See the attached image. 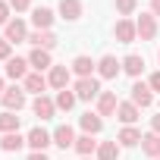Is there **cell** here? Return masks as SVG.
<instances>
[{"label": "cell", "mask_w": 160, "mask_h": 160, "mask_svg": "<svg viewBox=\"0 0 160 160\" xmlns=\"http://www.w3.org/2000/svg\"><path fill=\"white\" fill-rule=\"evenodd\" d=\"M72 91H75L78 101H98L101 98V78H94V75L91 78H78Z\"/></svg>", "instance_id": "1"}, {"label": "cell", "mask_w": 160, "mask_h": 160, "mask_svg": "<svg viewBox=\"0 0 160 160\" xmlns=\"http://www.w3.org/2000/svg\"><path fill=\"white\" fill-rule=\"evenodd\" d=\"M25 144H28L32 151H47V148L53 144V132H47L44 126H35V129L25 135Z\"/></svg>", "instance_id": "2"}, {"label": "cell", "mask_w": 160, "mask_h": 160, "mask_svg": "<svg viewBox=\"0 0 160 160\" xmlns=\"http://www.w3.org/2000/svg\"><path fill=\"white\" fill-rule=\"evenodd\" d=\"M0 104H3L10 113H19V110L25 107V88H19V85L7 88V91H3V98H0Z\"/></svg>", "instance_id": "3"}, {"label": "cell", "mask_w": 160, "mask_h": 160, "mask_svg": "<svg viewBox=\"0 0 160 160\" xmlns=\"http://www.w3.org/2000/svg\"><path fill=\"white\" fill-rule=\"evenodd\" d=\"M135 28H138V38L141 41H154L157 38V16L154 13H141L135 19Z\"/></svg>", "instance_id": "4"}, {"label": "cell", "mask_w": 160, "mask_h": 160, "mask_svg": "<svg viewBox=\"0 0 160 160\" xmlns=\"http://www.w3.org/2000/svg\"><path fill=\"white\" fill-rule=\"evenodd\" d=\"M129 91H132V104H135L138 110H144V107H151V104H154V91H151V85H148V82H135Z\"/></svg>", "instance_id": "5"}, {"label": "cell", "mask_w": 160, "mask_h": 160, "mask_svg": "<svg viewBox=\"0 0 160 160\" xmlns=\"http://www.w3.org/2000/svg\"><path fill=\"white\" fill-rule=\"evenodd\" d=\"M119 72H122V60H116L113 53H107V57L98 60V75L101 78H116Z\"/></svg>", "instance_id": "6"}, {"label": "cell", "mask_w": 160, "mask_h": 160, "mask_svg": "<svg viewBox=\"0 0 160 160\" xmlns=\"http://www.w3.org/2000/svg\"><path fill=\"white\" fill-rule=\"evenodd\" d=\"M113 35H116V41H119V44H132V41L138 38V28H135V22H132V19H119V22L113 25Z\"/></svg>", "instance_id": "7"}, {"label": "cell", "mask_w": 160, "mask_h": 160, "mask_svg": "<svg viewBox=\"0 0 160 160\" xmlns=\"http://www.w3.org/2000/svg\"><path fill=\"white\" fill-rule=\"evenodd\" d=\"M69 75H72L69 66H50V72H47V85L57 88V91H63V88L69 85Z\"/></svg>", "instance_id": "8"}, {"label": "cell", "mask_w": 160, "mask_h": 160, "mask_svg": "<svg viewBox=\"0 0 160 160\" xmlns=\"http://www.w3.org/2000/svg\"><path fill=\"white\" fill-rule=\"evenodd\" d=\"M3 72H7V78L19 82V78H25V75H28V60H22V57H10V60H7V66H3Z\"/></svg>", "instance_id": "9"}, {"label": "cell", "mask_w": 160, "mask_h": 160, "mask_svg": "<svg viewBox=\"0 0 160 160\" xmlns=\"http://www.w3.org/2000/svg\"><path fill=\"white\" fill-rule=\"evenodd\" d=\"M53 10H47V7H38V10H32V25H35V32H50V25H53Z\"/></svg>", "instance_id": "10"}, {"label": "cell", "mask_w": 160, "mask_h": 160, "mask_svg": "<svg viewBox=\"0 0 160 160\" xmlns=\"http://www.w3.org/2000/svg\"><path fill=\"white\" fill-rule=\"evenodd\" d=\"M10 44H19V41H28V25L22 19H10L7 22V35H3Z\"/></svg>", "instance_id": "11"}, {"label": "cell", "mask_w": 160, "mask_h": 160, "mask_svg": "<svg viewBox=\"0 0 160 160\" xmlns=\"http://www.w3.org/2000/svg\"><path fill=\"white\" fill-rule=\"evenodd\" d=\"M32 113H35L38 119H53V113H57V104H53L47 94H41V98H35V101H32Z\"/></svg>", "instance_id": "12"}, {"label": "cell", "mask_w": 160, "mask_h": 160, "mask_svg": "<svg viewBox=\"0 0 160 160\" xmlns=\"http://www.w3.org/2000/svg\"><path fill=\"white\" fill-rule=\"evenodd\" d=\"M138 116H141V110H138L132 101H119V107H116V119H119L122 126H135Z\"/></svg>", "instance_id": "13"}, {"label": "cell", "mask_w": 160, "mask_h": 160, "mask_svg": "<svg viewBox=\"0 0 160 160\" xmlns=\"http://www.w3.org/2000/svg\"><path fill=\"white\" fill-rule=\"evenodd\" d=\"M57 35L53 32H28V44L32 47H41V50H53L57 47Z\"/></svg>", "instance_id": "14"}, {"label": "cell", "mask_w": 160, "mask_h": 160, "mask_svg": "<svg viewBox=\"0 0 160 160\" xmlns=\"http://www.w3.org/2000/svg\"><path fill=\"white\" fill-rule=\"evenodd\" d=\"M69 69H72L78 78H91V72L98 69V63H94L91 57H85V53H78V57L72 60V66H69Z\"/></svg>", "instance_id": "15"}, {"label": "cell", "mask_w": 160, "mask_h": 160, "mask_svg": "<svg viewBox=\"0 0 160 160\" xmlns=\"http://www.w3.org/2000/svg\"><path fill=\"white\" fill-rule=\"evenodd\" d=\"M78 126H82V132L85 135H98L101 129H104V116H98V113H82V116H78Z\"/></svg>", "instance_id": "16"}, {"label": "cell", "mask_w": 160, "mask_h": 160, "mask_svg": "<svg viewBox=\"0 0 160 160\" xmlns=\"http://www.w3.org/2000/svg\"><path fill=\"white\" fill-rule=\"evenodd\" d=\"M116 107H119L116 91H101V98H98V116H113Z\"/></svg>", "instance_id": "17"}, {"label": "cell", "mask_w": 160, "mask_h": 160, "mask_svg": "<svg viewBox=\"0 0 160 160\" xmlns=\"http://www.w3.org/2000/svg\"><path fill=\"white\" fill-rule=\"evenodd\" d=\"M53 144L63 148V151L75 148V132H72V126H57V129H53Z\"/></svg>", "instance_id": "18"}, {"label": "cell", "mask_w": 160, "mask_h": 160, "mask_svg": "<svg viewBox=\"0 0 160 160\" xmlns=\"http://www.w3.org/2000/svg\"><path fill=\"white\" fill-rule=\"evenodd\" d=\"M22 88H25V94L32 91V94H38V98H41V94H44V88H47V78H44L41 72H28V75L22 78Z\"/></svg>", "instance_id": "19"}, {"label": "cell", "mask_w": 160, "mask_h": 160, "mask_svg": "<svg viewBox=\"0 0 160 160\" xmlns=\"http://www.w3.org/2000/svg\"><path fill=\"white\" fill-rule=\"evenodd\" d=\"M82 0H60V16L66 22H75V19H82Z\"/></svg>", "instance_id": "20"}, {"label": "cell", "mask_w": 160, "mask_h": 160, "mask_svg": "<svg viewBox=\"0 0 160 160\" xmlns=\"http://www.w3.org/2000/svg\"><path fill=\"white\" fill-rule=\"evenodd\" d=\"M28 66L35 69V72H44V69H50L53 63H50V50H41V47H35L32 53H28Z\"/></svg>", "instance_id": "21"}, {"label": "cell", "mask_w": 160, "mask_h": 160, "mask_svg": "<svg viewBox=\"0 0 160 160\" xmlns=\"http://www.w3.org/2000/svg\"><path fill=\"white\" fill-rule=\"evenodd\" d=\"M141 132L135 129V126H122L119 129V135H116V141H119V148H135V144H141Z\"/></svg>", "instance_id": "22"}, {"label": "cell", "mask_w": 160, "mask_h": 160, "mask_svg": "<svg viewBox=\"0 0 160 160\" xmlns=\"http://www.w3.org/2000/svg\"><path fill=\"white\" fill-rule=\"evenodd\" d=\"M122 72H126V75H132V78H138V75L144 72V60H141L138 53H129V57H122Z\"/></svg>", "instance_id": "23"}, {"label": "cell", "mask_w": 160, "mask_h": 160, "mask_svg": "<svg viewBox=\"0 0 160 160\" xmlns=\"http://www.w3.org/2000/svg\"><path fill=\"white\" fill-rule=\"evenodd\" d=\"M98 144L101 141H94V135H78L75 138V151L82 154V157H94L98 154Z\"/></svg>", "instance_id": "24"}, {"label": "cell", "mask_w": 160, "mask_h": 160, "mask_svg": "<svg viewBox=\"0 0 160 160\" xmlns=\"http://www.w3.org/2000/svg\"><path fill=\"white\" fill-rule=\"evenodd\" d=\"M141 154H148V157H160V135L157 132H148L144 138H141Z\"/></svg>", "instance_id": "25"}, {"label": "cell", "mask_w": 160, "mask_h": 160, "mask_svg": "<svg viewBox=\"0 0 160 160\" xmlns=\"http://www.w3.org/2000/svg\"><path fill=\"white\" fill-rule=\"evenodd\" d=\"M94 157H98V160H119V141H116V138H113V141H101Z\"/></svg>", "instance_id": "26"}, {"label": "cell", "mask_w": 160, "mask_h": 160, "mask_svg": "<svg viewBox=\"0 0 160 160\" xmlns=\"http://www.w3.org/2000/svg\"><path fill=\"white\" fill-rule=\"evenodd\" d=\"M0 148H3L7 154H16V151H22V148H25V138H22L19 132H10V135L0 138Z\"/></svg>", "instance_id": "27"}, {"label": "cell", "mask_w": 160, "mask_h": 160, "mask_svg": "<svg viewBox=\"0 0 160 160\" xmlns=\"http://www.w3.org/2000/svg\"><path fill=\"white\" fill-rule=\"evenodd\" d=\"M75 101H78V98H75V91H69V88H63V91H57V98H53V104H57V110H66V113H69V110L75 107Z\"/></svg>", "instance_id": "28"}, {"label": "cell", "mask_w": 160, "mask_h": 160, "mask_svg": "<svg viewBox=\"0 0 160 160\" xmlns=\"http://www.w3.org/2000/svg\"><path fill=\"white\" fill-rule=\"evenodd\" d=\"M0 132H3V135L19 132V116H16V113H10V110H3V113H0Z\"/></svg>", "instance_id": "29"}, {"label": "cell", "mask_w": 160, "mask_h": 160, "mask_svg": "<svg viewBox=\"0 0 160 160\" xmlns=\"http://www.w3.org/2000/svg\"><path fill=\"white\" fill-rule=\"evenodd\" d=\"M135 7H138V0H116V10H119V16H132L135 13Z\"/></svg>", "instance_id": "30"}, {"label": "cell", "mask_w": 160, "mask_h": 160, "mask_svg": "<svg viewBox=\"0 0 160 160\" xmlns=\"http://www.w3.org/2000/svg\"><path fill=\"white\" fill-rule=\"evenodd\" d=\"M10 57H13V44H10L7 38H0V60H3V63H7Z\"/></svg>", "instance_id": "31"}, {"label": "cell", "mask_w": 160, "mask_h": 160, "mask_svg": "<svg viewBox=\"0 0 160 160\" xmlns=\"http://www.w3.org/2000/svg\"><path fill=\"white\" fill-rule=\"evenodd\" d=\"M10 10H13V7L7 3V0H0V25H7V22H10Z\"/></svg>", "instance_id": "32"}, {"label": "cell", "mask_w": 160, "mask_h": 160, "mask_svg": "<svg viewBox=\"0 0 160 160\" xmlns=\"http://www.w3.org/2000/svg\"><path fill=\"white\" fill-rule=\"evenodd\" d=\"M7 3H10V7L16 10V13H25V10L32 7V0H7Z\"/></svg>", "instance_id": "33"}, {"label": "cell", "mask_w": 160, "mask_h": 160, "mask_svg": "<svg viewBox=\"0 0 160 160\" xmlns=\"http://www.w3.org/2000/svg\"><path fill=\"white\" fill-rule=\"evenodd\" d=\"M148 85H151V91H160V72H154V75L148 78Z\"/></svg>", "instance_id": "34"}, {"label": "cell", "mask_w": 160, "mask_h": 160, "mask_svg": "<svg viewBox=\"0 0 160 160\" xmlns=\"http://www.w3.org/2000/svg\"><path fill=\"white\" fill-rule=\"evenodd\" d=\"M25 160H50V157H47V154H44V151H32V154H28V157H25Z\"/></svg>", "instance_id": "35"}, {"label": "cell", "mask_w": 160, "mask_h": 160, "mask_svg": "<svg viewBox=\"0 0 160 160\" xmlns=\"http://www.w3.org/2000/svg\"><path fill=\"white\" fill-rule=\"evenodd\" d=\"M151 132H157V135H160V113H157V116H151Z\"/></svg>", "instance_id": "36"}, {"label": "cell", "mask_w": 160, "mask_h": 160, "mask_svg": "<svg viewBox=\"0 0 160 160\" xmlns=\"http://www.w3.org/2000/svg\"><path fill=\"white\" fill-rule=\"evenodd\" d=\"M151 13H154V16H160V0H151Z\"/></svg>", "instance_id": "37"}, {"label": "cell", "mask_w": 160, "mask_h": 160, "mask_svg": "<svg viewBox=\"0 0 160 160\" xmlns=\"http://www.w3.org/2000/svg\"><path fill=\"white\" fill-rule=\"evenodd\" d=\"M3 91H7V85H3V78H0V98H3Z\"/></svg>", "instance_id": "38"}, {"label": "cell", "mask_w": 160, "mask_h": 160, "mask_svg": "<svg viewBox=\"0 0 160 160\" xmlns=\"http://www.w3.org/2000/svg\"><path fill=\"white\" fill-rule=\"evenodd\" d=\"M82 160H94V157H82Z\"/></svg>", "instance_id": "39"}, {"label": "cell", "mask_w": 160, "mask_h": 160, "mask_svg": "<svg viewBox=\"0 0 160 160\" xmlns=\"http://www.w3.org/2000/svg\"><path fill=\"white\" fill-rule=\"evenodd\" d=\"M157 60H160V50H157Z\"/></svg>", "instance_id": "40"}, {"label": "cell", "mask_w": 160, "mask_h": 160, "mask_svg": "<svg viewBox=\"0 0 160 160\" xmlns=\"http://www.w3.org/2000/svg\"><path fill=\"white\" fill-rule=\"evenodd\" d=\"M157 160H160V157H157Z\"/></svg>", "instance_id": "41"}]
</instances>
